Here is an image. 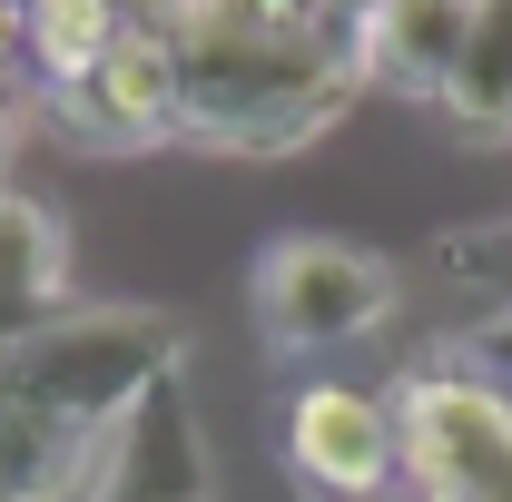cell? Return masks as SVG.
Here are the masks:
<instances>
[{"label": "cell", "instance_id": "30bf717a", "mask_svg": "<svg viewBox=\"0 0 512 502\" xmlns=\"http://www.w3.org/2000/svg\"><path fill=\"white\" fill-rule=\"evenodd\" d=\"M444 128L463 148H503L512 138V0H473L463 60H453V89H444Z\"/></svg>", "mask_w": 512, "mask_h": 502}, {"label": "cell", "instance_id": "ba28073f", "mask_svg": "<svg viewBox=\"0 0 512 502\" xmlns=\"http://www.w3.org/2000/svg\"><path fill=\"white\" fill-rule=\"evenodd\" d=\"M69 315V237L30 188H0V345Z\"/></svg>", "mask_w": 512, "mask_h": 502}, {"label": "cell", "instance_id": "5b68a950", "mask_svg": "<svg viewBox=\"0 0 512 502\" xmlns=\"http://www.w3.org/2000/svg\"><path fill=\"white\" fill-rule=\"evenodd\" d=\"M276 443L316 502H384L404 483L394 394H365V384H296V404L276 414Z\"/></svg>", "mask_w": 512, "mask_h": 502}, {"label": "cell", "instance_id": "4fadbf2b", "mask_svg": "<svg viewBox=\"0 0 512 502\" xmlns=\"http://www.w3.org/2000/svg\"><path fill=\"white\" fill-rule=\"evenodd\" d=\"M453 375L512 394V306H493L483 325H463V335H453Z\"/></svg>", "mask_w": 512, "mask_h": 502}, {"label": "cell", "instance_id": "7c38bea8", "mask_svg": "<svg viewBox=\"0 0 512 502\" xmlns=\"http://www.w3.org/2000/svg\"><path fill=\"white\" fill-rule=\"evenodd\" d=\"M434 276H453V286L512 306V217L503 227H453V237H434Z\"/></svg>", "mask_w": 512, "mask_h": 502}, {"label": "cell", "instance_id": "e0dca14e", "mask_svg": "<svg viewBox=\"0 0 512 502\" xmlns=\"http://www.w3.org/2000/svg\"><path fill=\"white\" fill-rule=\"evenodd\" d=\"M20 50H30V0H0V79L20 69Z\"/></svg>", "mask_w": 512, "mask_h": 502}, {"label": "cell", "instance_id": "5bb4252c", "mask_svg": "<svg viewBox=\"0 0 512 502\" xmlns=\"http://www.w3.org/2000/svg\"><path fill=\"white\" fill-rule=\"evenodd\" d=\"M296 10H306L316 30H335V40H355V50H365V30H375L384 0H296Z\"/></svg>", "mask_w": 512, "mask_h": 502}, {"label": "cell", "instance_id": "3957f363", "mask_svg": "<svg viewBox=\"0 0 512 502\" xmlns=\"http://www.w3.org/2000/svg\"><path fill=\"white\" fill-rule=\"evenodd\" d=\"M394 266L375 247H345V237H276L247 266V315L266 335V355H335V345H365L384 315H394Z\"/></svg>", "mask_w": 512, "mask_h": 502}, {"label": "cell", "instance_id": "8fae6325", "mask_svg": "<svg viewBox=\"0 0 512 502\" xmlns=\"http://www.w3.org/2000/svg\"><path fill=\"white\" fill-rule=\"evenodd\" d=\"M119 40H128V30L109 20V0H30V50H20V79L60 109V99L109 60Z\"/></svg>", "mask_w": 512, "mask_h": 502}, {"label": "cell", "instance_id": "277c9868", "mask_svg": "<svg viewBox=\"0 0 512 502\" xmlns=\"http://www.w3.org/2000/svg\"><path fill=\"white\" fill-rule=\"evenodd\" d=\"M394 443L414 502H512V394L453 375V365H404L394 375Z\"/></svg>", "mask_w": 512, "mask_h": 502}, {"label": "cell", "instance_id": "7a4b0ae2", "mask_svg": "<svg viewBox=\"0 0 512 502\" xmlns=\"http://www.w3.org/2000/svg\"><path fill=\"white\" fill-rule=\"evenodd\" d=\"M365 99V50L296 0H178V138L217 158H296Z\"/></svg>", "mask_w": 512, "mask_h": 502}, {"label": "cell", "instance_id": "52a82bcc", "mask_svg": "<svg viewBox=\"0 0 512 502\" xmlns=\"http://www.w3.org/2000/svg\"><path fill=\"white\" fill-rule=\"evenodd\" d=\"M60 119L89 148H168L178 138V40L168 30H128L119 50L60 99Z\"/></svg>", "mask_w": 512, "mask_h": 502}, {"label": "cell", "instance_id": "2e32d148", "mask_svg": "<svg viewBox=\"0 0 512 502\" xmlns=\"http://www.w3.org/2000/svg\"><path fill=\"white\" fill-rule=\"evenodd\" d=\"M20 128H30V99L0 79V188H10V158H20Z\"/></svg>", "mask_w": 512, "mask_h": 502}, {"label": "cell", "instance_id": "8992f818", "mask_svg": "<svg viewBox=\"0 0 512 502\" xmlns=\"http://www.w3.org/2000/svg\"><path fill=\"white\" fill-rule=\"evenodd\" d=\"M79 502H217V453H207V414H197L188 375H168L119 424L99 483H89Z\"/></svg>", "mask_w": 512, "mask_h": 502}, {"label": "cell", "instance_id": "6da1fadb", "mask_svg": "<svg viewBox=\"0 0 512 502\" xmlns=\"http://www.w3.org/2000/svg\"><path fill=\"white\" fill-rule=\"evenodd\" d=\"M168 375H188V315L168 306H69L0 345V502H79Z\"/></svg>", "mask_w": 512, "mask_h": 502}, {"label": "cell", "instance_id": "9c48e42d", "mask_svg": "<svg viewBox=\"0 0 512 502\" xmlns=\"http://www.w3.org/2000/svg\"><path fill=\"white\" fill-rule=\"evenodd\" d=\"M463 20H473V0H384L375 30H365V89L444 109L453 60H463Z\"/></svg>", "mask_w": 512, "mask_h": 502}, {"label": "cell", "instance_id": "9a60e30c", "mask_svg": "<svg viewBox=\"0 0 512 502\" xmlns=\"http://www.w3.org/2000/svg\"><path fill=\"white\" fill-rule=\"evenodd\" d=\"M109 20H119V30H168V40H178V0H109Z\"/></svg>", "mask_w": 512, "mask_h": 502}]
</instances>
